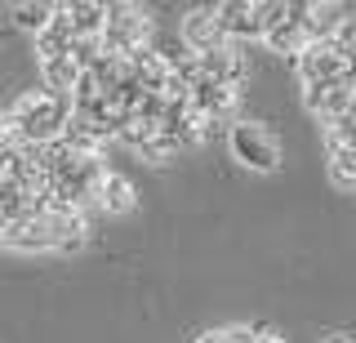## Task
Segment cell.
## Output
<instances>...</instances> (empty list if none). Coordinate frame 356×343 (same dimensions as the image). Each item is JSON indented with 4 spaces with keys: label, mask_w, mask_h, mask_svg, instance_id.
I'll list each match as a JSON object with an SVG mask.
<instances>
[{
    "label": "cell",
    "mask_w": 356,
    "mask_h": 343,
    "mask_svg": "<svg viewBox=\"0 0 356 343\" xmlns=\"http://www.w3.org/2000/svg\"><path fill=\"white\" fill-rule=\"evenodd\" d=\"M5 116H9V125H14L18 143H27V147H44V143H54V138L67 134L76 107H72V98H58L49 90H22L14 103L5 107Z\"/></svg>",
    "instance_id": "obj_1"
},
{
    "label": "cell",
    "mask_w": 356,
    "mask_h": 343,
    "mask_svg": "<svg viewBox=\"0 0 356 343\" xmlns=\"http://www.w3.org/2000/svg\"><path fill=\"white\" fill-rule=\"evenodd\" d=\"M227 152H232V161H241L245 170H254V174H272V170H281V161H285L281 138L267 125H259V120H236V125L227 129Z\"/></svg>",
    "instance_id": "obj_2"
},
{
    "label": "cell",
    "mask_w": 356,
    "mask_h": 343,
    "mask_svg": "<svg viewBox=\"0 0 356 343\" xmlns=\"http://www.w3.org/2000/svg\"><path fill=\"white\" fill-rule=\"evenodd\" d=\"M218 23L227 31L232 45L250 49V40H267V27H263V0H218Z\"/></svg>",
    "instance_id": "obj_3"
},
{
    "label": "cell",
    "mask_w": 356,
    "mask_h": 343,
    "mask_svg": "<svg viewBox=\"0 0 356 343\" xmlns=\"http://www.w3.org/2000/svg\"><path fill=\"white\" fill-rule=\"evenodd\" d=\"M294 72H298V81H303V90H307V85H339V81H356V72L348 67V58H343V54L334 49V45H307L303 54H298Z\"/></svg>",
    "instance_id": "obj_4"
},
{
    "label": "cell",
    "mask_w": 356,
    "mask_h": 343,
    "mask_svg": "<svg viewBox=\"0 0 356 343\" xmlns=\"http://www.w3.org/2000/svg\"><path fill=\"white\" fill-rule=\"evenodd\" d=\"M178 36H183V45L196 54H214V49H227L232 40H227V31H222L218 23V9L214 5H196V9H187L183 14V23H178Z\"/></svg>",
    "instance_id": "obj_5"
},
{
    "label": "cell",
    "mask_w": 356,
    "mask_h": 343,
    "mask_svg": "<svg viewBox=\"0 0 356 343\" xmlns=\"http://www.w3.org/2000/svg\"><path fill=\"white\" fill-rule=\"evenodd\" d=\"M303 103L307 112L321 120V125H334V120H343L352 112L356 103V81H339V85H307L303 90Z\"/></svg>",
    "instance_id": "obj_6"
},
{
    "label": "cell",
    "mask_w": 356,
    "mask_h": 343,
    "mask_svg": "<svg viewBox=\"0 0 356 343\" xmlns=\"http://www.w3.org/2000/svg\"><path fill=\"white\" fill-rule=\"evenodd\" d=\"M0 246L18 250V254H44V250H54V232H49V223H44V214L31 209L27 218L0 228Z\"/></svg>",
    "instance_id": "obj_7"
},
{
    "label": "cell",
    "mask_w": 356,
    "mask_h": 343,
    "mask_svg": "<svg viewBox=\"0 0 356 343\" xmlns=\"http://www.w3.org/2000/svg\"><path fill=\"white\" fill-rule=\"evenodd\" d=\"M200 72H205V81L241 90V85L250 81V49L227 45V49H214V54H200Z\"/></svg>",
    "instance_id": "obj_8"
},
{
    "label": "cell",
    "mask_w": 356,
    "mask_h": 343,
    "mask_svg": "<svg viewBox=\"0 0 356 343\" xmlns=\"http://www.w3.org/2000/svg\"><path fill=\"white\" fill-rule=\"evenodd\" d=\"M236 103H241V90H232V85H218V81H200L192 90V112L222 125V120L236 116ZM236 125V120H232Z\"/></svg>",
    "instance_id": "obj_9"
},
{
    "label": "cell",
    "mask_w": 356,
    "mask_h": 343,
    "mask_svg": "<svg viewBox=\"0 0 356 343\" xmlns=\"http://www.w3.org/2000/svg\"><path fill=\"white\" fill-rule=\"evenodd\" d=\"M170 63L161 58L156 49H138L129 54V81H138L147 94H165V85H170Z\"/></svg>",
    "instance_id": "obj_10"
},
{
    "label": "cell",
    "mask_w": 356,
    "mask_h": 343,
    "mask_svg": "<svg viewBox=\"0 0 356 343\" xmlns=\"http://www.w3.org/2000/svg\"><path fill=\"white\" fill-rule=\"evenodd\" d=\"M67 14H72L76 40H103V31H107V5H98V0H67Z\"/></svg>",
    "instance_id": "obj_11"
},
{
    "label": "cell",
    "mask_w": 356,
    "mask_h": 343,
    "mask_svg": "<svg viewBox=\"0 0 356 343\" xmlns=\"http://www.w3.org/2000/svg\"><path fill=\"white\" fill-rule=\"evenodd\" d=\"M134 205H138L134 183H129L120 170H111L107 179H103V187H98V209H103V214H129Z\"/></svg>",
    "instance_id": "obj_12"
},
{
    "label": "cell",
    "mask_w": 356,
    "mask_h": 343,
    "mask_svg": "<svg viewBox=\"0 0 356 343\" xmlns=\"http://www.w3.org/2000/svg\"><path fill=\"white\" fill-rule=\"evenodd\" d=\"M352 9L348 5H334V0H325V5H312V14H307V36H312V45H330L334 36H339V27H343V18H348Z\"/></svg>",
    "instance_id": "obj_13"
},
{
    "label": "cell",
    "mask_w": 356,
    "mask_h": 343,
    "mask_svg": "<svg viewBox=\"0 0 356 343\" xmlns=\"http://www.w3.org/2000/svg\"><path fill=\"white\" fill-rule=\"evenodd\" d=\"M54 14H58V5H49V0H18V5H14V18H9V23H14L18 31H27V36L36 40L40 31L54 23Z\"/></svg>",
    "instance_id": "obj_14"
},
{
    "label": "cell",
    "mask_w": 356,
    "mask_h": 343,
    "mask_svg": "<svg viewBox=\"0 0 356 343\" xmlns=\"http://www.w3.org/2000/svg\"><path fill=\"white\" fill-rule=\"evenodd\" d=\"M330 45H334V49H339V54H343V58H348V67L356 72V14H348V18H343V27H339V36H334V40H330Z\"/></svg>",
    "instance_id": "obj_15"
},
{
    "label": "cell",
    "mask_w": 356,
    "mask_h": 343,
    "mask_svg": "<svg viewBox=\"0 0 356 343\" xmlns=\"http://www.w3.org/2000/svg\"><path fill=\"white\" fill-rule=\"evenodd\" d=\"M222 343H263V326H227Z\"/></svg>",
    "instance_id": "obj_16"
},
{
    "label": "cell",
    "mask_w": 356,
    "mask_h": 343,
    "mask_svg": "<svg viewBox=\"0 0 356 343\" xmlns=\"http://www.w3.org/2000/svg\"><path fill=\"white\" fill-rule=\"evenodd\" d=\"M263 343H285V335H276V330H267V326H263Z\"/></svg>",
    "instance_id": "obj_17"
},
{
    "label": "cell",
    "mask_w": 356,
    "mask_h": 343,
    "mask_svg": "<svg viewBox=\"0 0 356 343\" xmlns=\"http://www.w3.org/2000/svg\"><path fill=\"white\" fill-rule=\"evenodd\" d=\"M325 343H356L352 335H334V339H325Z\"/></svg>",
    "instance_id": "obj_18"
},
{
    "label": "cell",
    "mask_w": 356,
    "mask_h": 343,
    "mask_svg": "<svg viewBox=\"0 0 356 343\" xmlns=\"http://www.w3.org/2000/svg\"><path fill=\"white\" fill-rule=\"evenodd\" d=\"M0 183H5V157H0Z\"/></svg>",
    "instance_id": "obj_19"
}]
</instances>
